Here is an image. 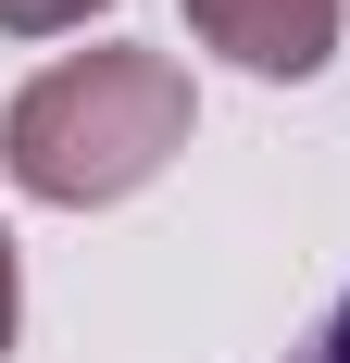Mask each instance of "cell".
<instances>
[{"label":"cell","mask_w":350,"mask_h":363,"mask_svg":"<svg viewBox=\"0 0 350 363\" xmlns=\"http://www.w3.org/2000/svg\"><path fill=\"white\" fill-rule=\"evenodd\" d=\"M201 125V88L175 50H63V63H38L0 113V176L50 201V213H101V201H138L163 176L175 150Z\"/></svg>","instance_id":"obj_1"},{"label":"cell","mask_w":350,"mask_h":363,"mask_svg":"<svg viewBox=\"0 0 350 363\" xmlns=\"http://www.w3.org/2000/svg\"><path fill=\"white\" fill-rule=\"evenodd\" d=\"M13 338H26V263H13V225H0V363H13Z\"/></svg>","instance_id":"obj_4"},{"label":"cell","mask_w":350,"mask_h":363,"mask_svg":"<svg viewBox=\"0 0 350 363\" xmlns=\"http://www.w3.org/2000/svg\"><path fill=\"white\" fill-rule=\"evenodd\" d=\"M338 26H350L338 0H188V38L225 50L238 75H276V88L338 63Z\"/></svg>","instance_id":"obj_2"},{"label":"cell","mask_w":350,"mask_h":363,"mask_svg":"<svg viewBox=\"0 0 350 363\" xmlns=\"http://www.w3.org/2000/svg\"><path fill=\"white\" fill-rule=\"evenodd\" d=\"M88 13H113V0H0V38H75Z\"/></svg>","instance_id":"obj_3"},{"label":"cell","mask_w":350,"mask_h":363,"mask_svg":"<svg viewBox=\"0 0 350 363\" xmlns=\"http://www.w3.org/2000/svg\"><path fill=\"white\" fill-rule=\"evenodd\" d=\"M288 363H350V289H338V301H325V326H313V338H300V351H288Z\"/></svg>","instance_id":"obj_5"}]
</instances>
